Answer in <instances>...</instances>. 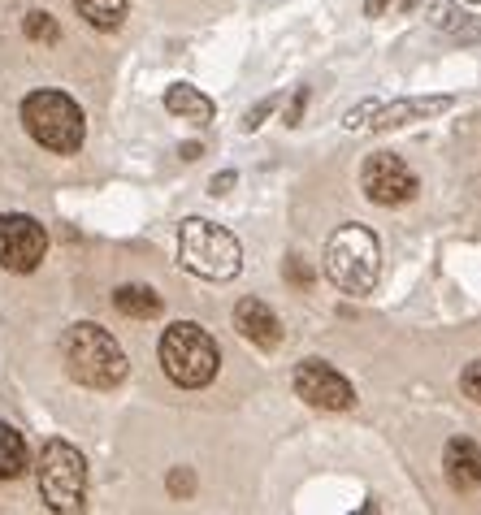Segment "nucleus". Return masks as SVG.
<instances>
[{"label": "nucleus", "instance_id": "obj_1", "mask_svg": "<svg viewBox=\"0 0 481 515\" xmlns=\"http://www.w3.org/2000/svg\"><path fill=\"white\" fill-rule=\"evenodd\" d=\"M325 277L351 299L373 295L377 277H382L377 234L369 226H338L330 239H325Z\"/></svg>", "mask_w": 481, "mask_h": 515}, {"label": "nucleus", "instance_id": "obj_2", "mask_svg": "<svg viewBox=\"0 0 481 515\" xmlns=\"http://www.w3.org/2000/svg\"><path fill=\"white\" fill-rule=\"evenodd\" d=\"M65 368H70V377L87 390H113V386H122L130 373L126 351L117 347V338L91 321L74 325L70 334H65Z\"/></svg>", "mask_w": 481, "mask_h": 515}, {"label": "nucleus", "instance_id": "obj_3", "mask_svg": "<svg viewBox=\"0 0 481 515\" xmlns=\"http://www.w3.org/2000/svg\"><path fill=\"white\" fill-rule=\"evenodd\" d=\"M161 368L182 390H204L221 368V351L213 334L195 321H178L161 334Z\"/></svg>", "mask_w": 481, "mask_h": 515}, {"label": "nucleus", "instance_id": "obj_4", "mask_svg": "<svg viewBox=\"0 0 481 515\" xmlns=\"http://www.w3.org/2000/svg\"><path fill=\"white\" fill-rule=\"evenodd\" d=\"M178 260L182 269L204 277V282H230L243 269V247L230 230H221L204 217H191L178 230Z\"/></svg>", "mask_w": 481, "mask_h": 515}, {"label": "nucleus", "instance_id": "obj_5", "mask_svg": "<svg viewBox=\"0 0 481 515\" xmlns=\"http://www.w3.org/2000/svg\"><path fill=\"white\" fill-rule=\"evenodd\" d=\"M22 126L39 148L61 156L83 148V135H87V117L65 91H31L22 100Z\"/></svg>", "mask_w": 481, "mask_h": 515}, {"label": "nucleus", "instance_id": "obj_6", "mask_svg": "<svg viewBox=\"0 0 481 515\" xmlns=\"http://www.w3.org/2000/svg\"><path fill=\"white\" fill-rule=\"evenodd\" d=\"M39 498L48 511H83L87 503V459L78 446L52 438L39 455Z\"/></svg>", "mask_w": 481, "mask_h": 515}, {"label": "nucleus", "instance_id": "obj_7", "mask_svg": "<svg viewBox=\"0 0 481 515\" xmlns=\"http://www.w3.org/2000/svg\"><path fill=\"white\" fill-rule=\"evenodd\" d=\"M360 187H364V195H369L373 204L399 208V204L416 200L421 182H416V174L403 165V156H395V152H373L369 161H364V169H360Z\"/></svg>", "mask_w": 481, "mask_h": 515}, {"label": "nucleus", "instance_id": "obj_8", "mask_svg": "<svg viewBox=\"0 0 481 515\" xmlns=\"http://www.w3.org/2000/svg\"><path fill=\"white\" fill-rule=\"evenodd\" d=\"M48 234L26 213H0V269L9 273H35L44 264Z\"/></svg>", "mask_w": 481, "mask_h": 515}, {"label": "nucleus", "instance_id": "obj_9", "mask_svg": "<svg viewBox=\"0 0 481 515\" xmlns=\"http://www.w3.org/2000/svg\"><path fill=\"white\" fill-rule=\"evenodd\" d=\"M291 386L308 407H321V412H347V407H356V390H351V381L325 360L295 364Z\"/></svg>", "mask_w": 481, "mask_h": 515}, {"label": "nucleus", "instance_id": "obj_10", "mask_svg": "<svg viewBox=\"0 0 481 515\" xmlns=\"http://www.w3.org/2000/svg\"><path fill=\"white\" fill-rule=\"evenodd\" d=\"M234 329H239V334L260 351H278L282 338H286L282 321L273 316L269 303H260V299H243L239 308H234Z\"/></svg>", "mask_w": 481, "mask_h": 515}, {"label": "nucleus", "instance_id": "obj_11", "mask_svg": "<svg viewBox=\"0 0 481 515\" xmlns=\"http://www.w3.org/2000/svg\"><path fill=\"white\" fill-rule=\"evenodd\" d=\"M442 472L455 494H473L481 490V446L468 438H451L442 451Z\"/></svg>", "mask_w": 481, "mask_h": 515}, {"label": "nucleus", "instance_id": "obj_12", "mask_svg": "<svg viewBox=\"0 0 481 515\" xmlns=\"http://www.w3.org/2000/svg\"><path fill=\"white\" fill-rule=\"evenodd\" d=\"M165 109L182 117V122H195V126H208L213 122V113H217V104L204 96L200 87H191V83H174L165 91Z\"/></svg>", "mask_w": 481, "mask_h": 515}, {"label": "nucleus", "instance_id": "obj_13", "mask_svg": "<svg viewBox=\"0 0 481 515\" xmlns=\"http://www.w3.org/2000/svg\"><path fill=\"white\" fill-rule=\"evenodd\" d=\"M113 308L130 316V321H156L161 316V295H156L152 286H139V282H130V286H117L113 290Z\"/></svg>", "mask_w": 481, "mask_h": 515}, {"label": "nucleus", "instance_id": "obj_14", "mask_svg": "<svg viewBox=\"0 0 481 515\" xmlns=\"http://www.w3.org/2000/svg\"><path fill=\"white\" fill-rule=\"evenodd\" d=\"M377 109V104H373ZM451 109V96H434V100H399L390 109H377V122H369L373 130H390V126H408L416 117H429V113H442Z\"/></svg>", "mask_w": 481, "mask_h": 515}, {"label": "nucleus", "instance_id": "obj_15", "mask_svg": "<svg viewBox=\"0 0 481 515\" xmlns=\"http://www.w3.org/2000/svg\"><path fill=\"white\" fill-rule=\"evenodd\" d=\"M26 464H31V451H26V438L13 425L0 420V481L22 477Z\"/></svg>", "mask_w": 481, "mask_h": 515}, {"label": "nucleus", "instance_id": "obj_16", "mask_svg": "<svg viewBox=\"0 0 481 515\" xmlns=\"http://www.w3.org/2000/svg\"><path fill=\"white\" fill-rule=\"evenodd\" d=\"M74 9L96 31H117L126 22V0H74Z\"/></svg>", "mask_w": 481, "mask_h": 515}, {"label": "nucleus", "instance_id": "obj_17", "mask_svg": "<svg viewBox=\"0 0 481 515\" xmlns=\"http://www.w3.org/2000/svg\"><path fill=\"white\" fill-rule=\"evenodd\" d=\"M22 31H26V39H31V44H57L61 39V26H57V18H52V13H26V22H22Z\"/></svg>", "mask_w": 481, "mask_h": 515}, {"label": "nucleus", "instance_id": "obj_18", "mask_svg": "<svg viewBox=\"0 0 481 515\" xmlns=\"http://www.w3.org/2000/svg\"><path fill=\"white\" fill-rule=\"evenodd\" d=\"M286 282H291V286H299V290H308L312 282H317V273H312V264H304V260H299V256H291V260H286Z\"/></svg>", "mask_w": 481, "mask_h": 515}, {"label": "nucleus", "instance_id": "obj_19", "mask_svg": "<svg viewBox=\"0 0 481 515\" xmlns=\"http://www.w3.org/2000/svg\"><path fill=\"white\" fill-rule=\"evenodd\" d=\"M460 386H464L468 399L481 403V360H473V364L464 368V373H460Z\"/></svg>", "mask_w": 481, "mask_h": 515}, {"label": "nucleus", "instance_id": "obj_20", "mask_svg": "<svg viewBox=\"0 0 481 515\" xmlns=\"http://www.w3.org/2000/svg\"><path fill=\"white\" fill-rule=\"evenodd\" d=\"M169 494H178V498H191L195 494V477L187 468H174L169 472Z\"/></svg>", "mask_w": 481, "mask_h": 515}, {"label": "nucleus", "instance_id": "obj_21", "mask_svg": "<svg viewBox=\"0 0 481 515\" xmlns=\"http://www.w3.org/2000/svg\"><path fill=\"white\" fill-rule=\"evenodd\" d=\"M304 104H308V87H299L295 100H291V109L282 113V122H286V126H299V117H304Z\"/></svg>", "mask_w": 481, "mask_h": 515}, {"label": "nucleus", "instance_id": "obj_22", "mask_svg": "<svg viewBox=\"0 0 481 515\" xmlns=\"http://www.w3.org/2000/svg\"><path fill=\"white\" fill-rule=\"evenodd\" d=\"M273 104H278V96H269V100H260V104H256V109H252V113H247V117H243V130H256L260 122H265V113L273 109Z\"/></svg>", "mask_w": 481, "mask_h": 515}, {"label": "nucleus", "instance_id": "obj_23", "mask_svg": "<svg viewBox=\"0 0 481 515\" xmlns=\"http://www.w3.org/2000/svg\"><path fill=\"white\" fill-rule=\"evenodd\" d=\"M230 187H234V174H230V169H226V174H217V178H213V195H226Z\"/></svg>", "mask_w": 481, "mask_h": 515}, {"label": "nucleus", "instance_id": "obj_24", "mask_svg": "<svg viewBox=\"0 0 481 515\" xmlns=\"http://www.w3.org/2000/svg\"><path fill=\"white\" fill-rule=\"evenodd\" d=\"M386 5H390V0H369V5H364V13H369V18H377V13H386Z\"/></svg>", "mask_w": 481, "mask_h": 515}, {"label": "nucleus", "instance_id": "obj_25", "mask_svg": "<svg viewBox=\"0 0 481 515\" xmlns=\"http://www.w3.org/2000/svg\"><path fill=\"white\" fill-rule=\"evenodd\" d=\"M204 148H200V143H187V148H182V161H195V156H200Z\"/></svg>", "mask_w": 481, "mask_h": 515}, {"label": "nucleus", "instance_id": "obj_26", "mask_svg": "<svg viewBox=\"0 0 481 515\" xmlns=\"http://www.w3.org/2000/svg\"><path fill=\"white\" fill-rule=\"evenodd\" d=\"M473 5H481V0H473Z\"/></svg>", "mask_w": 481, "mask_h": 515}]
</instances>
